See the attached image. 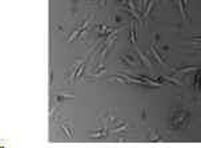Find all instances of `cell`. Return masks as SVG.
Segmentation results:
<instances>
[{
  "label": "cell",
  "mask_w": 201,
  "mask_h": 148,
  "mask_svg": "<svg viewBox=\"0 0 201 148\" xmlns=\"http://www.w3.org/2000/svg\"><path fill=\"white\" fill-rule=\"evenodd\" d=\"M153 5H154V2H153V0H151V2H149V5H148V7H147V10L144 11V14H143V17H140V20H139V21H140V24L143 23V20H144L145 17L148 16V15L151 14V10H152V8H153Z\"/></svg>",
  "instance_id": "obj_4"
},
{
  "label": "cell",
  "mask_w": 201,
  "mask_h": 148,
  "mask_svg": "<svg viewBox=\"0 0 201 148\" xmlns=\"http://www.w3.org/2000/svg\"><path fill=\"white\" fill-rule=\"evenodd\" d=\"M151 52H152V55H153V57H154V59H156L157 61H159V64H161V66H164V60L161 59V56H160V55H159V52H157L156 51V49H154V47H153V45H151Z\"/></svg>",
  "instance_id": "obj_5"
},
{
  "label": "cell",
  "mask_w": 201,
  "mask_h": 148,
  "mask_svg": "<svg viewBox=\"0 0 201 148\" xmlns=\"http://www.w3.org/2000/svg\"><path fill=\"white\" fill-rule=\"evenodd\" d=\"M105 135H107V125H104V128L101 129L100 132H96V134H92L89 137H91V139H93V137H95V139H97V137H105Z\"/></svg>",
  "instance_id": "obj_6"
},
{
  "label": "cell",
  "mask_w": 201,
  "mask_h": 148,
  "mask_svg": "<svg viewBox=\"0 0 201 148\" xmlns=\"http://www.w3.org/2000/svg\"><path fill=\"white\" fill-rule=\"evenodd\" d=\"M196 69L199 68L197 67H187V68H181V69H173V72H175V76H181L184 73L190 72V71H196Z\"/></svg>",
  "instance_id": "obj_3"
},
{
  "label": "cell",
  "mask_w": 201,
  "mask_h": 148,
  "mask_svg": "<svg viewBox=\"0 0 201 148\" xmlns=\"http://www.w3.org/2000/svg\"><path fill=\"white\" fill-rule=\"evenodd\" d=\"M185 120H187V112L185 111H177V112L173 115L172 118V125L173 128H181L182 124L185 123Z\"/></svg>",
  "instance_id": "obj_1"
},
{
  "label": "cell",
  "mask_w": 201,
  "mask_h": 148,
  "mask_svg": "<svg viewBox=\"0 0 201 148\" xmlns=\"http://www.w3.org/2000/svg\"><path fill=\"white\" fill-rule=\"evenodd\" d=\"M136 51H137V54H139V56H140V59L143 60V63H144L149 69H152V64H151V60L148 59V56H145L143 52L140 51V48H136Z\"/></svg>",
  "instance_id": "obj_2"
},
{
  "label": "cell",
  "mask_w": 201,
  "mask_h": 148,
  "mask_svg": "<svg viewBox=\"0 0 201 148\" xmlns=\"http://www.w3.org/2000/svg\"><path fill=\"white\" fill-rule=\"evenodd\" d=\"M99 5L100 7H105V0H99Z\"/></svg>",
  "instance_id": "obj_9"
},
{
  "label": "cell",
  "mask_w": 201,
  "mask_h": 148,
  "mask_svg": "<svg viewBox=\"0 0 201 148\" xmlns=\"http://www.w3.org/2000/svg\"><path fill=\"white\" fill-rule=\"evenodd\" d=\"M126 128H128V125H126V124H123L121 127H117V128H115V129H112V134H117V132L126 131Z\"/></svg>",
  "instance_id": "obj_8"
},
{
  "label": "cell",
  "mask_w": 201,
  "mask_h": 148,
  "mask_svg": "<svg viewBox=\"0 0 201 148\" xmlns=\"http://www.w3.org/2000/svg\"><path fill=\"white\" fill-rule=\"evenodd\" d=\"M129 31H131V35H129V42H131V43H136V38H135V23H133V21L131 23V28H129Z\"/></svg>",
  "instance_id": "obj_7"
}]
</instances>
